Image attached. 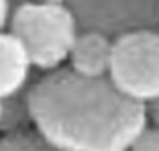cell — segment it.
<instances>
[{
    "mask_svg": "<svg viewBox=\"0 0 159 151\" xmlns=\"http://www.w3.org/2000/svg\"><path fill=\"white\" fill-rule=\"evenodd\" d=\"M31 125L55 151H129L149 127L147 106L126 98L106 78H82L70 67L29 84Z\"/></svg>",
    "mask_w": 159,
    "mask_h": 151,
    "instance_id": "obj_1",
    "label": "cell"
},
{
    "mask_svg": "<svg viewBox=\"0 0 159 151\" xmlns=\"http://www.w3.org/2000/svg\"><path fill=\"white\" fill-rule=\"evenodd\" d=\"M0 114H2V102H0Z\"/></svg>",
    "mask_w": 159,
    "mask_h": 151,
    "instance_id": "obj_14",
    "label": "cell"
},
{
    "mask_svg": "<svg viewBox=\"0 0 159 151\" xmlns=\"http://www.w3.org/2000/svg\"><path fill=\"white\" fill-rule=\"evenodd\" d=\"M0 151H55L35 131H20L0 137Z\"/></svg>",
    "mask_w": 159,
    "mask_h": 151,
    "instance_id": "obj_8",
    "label": "cell"
},
{
    "mask_svg": "<svg viewBox=\"0 0 159 151\" xmlns=\"http://www.w3.org/2000/svg\"><path fill=\"white\" fill-rule=\"evenodd\" d=\"M80 31L110 39L131 31H159V0H70Z\"/></svg>",
    "mask_w": 159,
    "mask_h": 151,
    "instance_id": "obj_4",
    "label": "cell"
},
{
    "mask_svg": "<svg viewBox=\"0 0 159 151\" xmlns=\"http://www.w3.org/2000/svg\"><path fill=\"white\" fill-rule=\"evenodd\" d=\"M14 2H19V4H23V2H29V0H14Z\"/></svg>",
    "mask_w": 159,
    "mask_h": 151,
    "instance_id": "obj_13",
    "label": "cell"
},
{
    "mask_svg": "<svg viewBox=\"0 0 159 151\" xmlns=\"http://www.w3.org/2000/svg\"><path fill=\"white\" fill-rule=\"evenodd\" d=\"M108 80L139 104L149 106L159 100V31H131L114 37Z\"/></svg>",
    "mask_w": 159,
    "mask_h": 151,
    "instance_id": "obj_3",
    "label": "cell"
},
{
    "mask_svg": "<svg viewBox=\"0 0 159 151\" xmlns=\"http://www.w3.org/2000/svg\"><path fill=\"white\" fill-rule=\"evenodd\" d=\"M8 31L23 43L31 66L39 71L59 70L67 62L80 29L66 4L23 2L10 12Z\"/></svg>",
    "mask_w": 159,
    "mask_h": 151,
    "instance_id": "obj_2",
    "label": "cell"
},
{
    "mask_svg": "<svg viewBox=\"0 0 159 151\" xmlns=\"http://www.w3.org/2000/svg\"><path fill=\"white\" fill-rule=\"evenodd\" d=\"M112 55V39L96 31H80L70 51V70L82 78H106Z\"/></svg>",
    "mask_w": 159,
    "mask_h": 151,
    "instance_id": "obj_5",
    "label": "cell"
},
{
    "mask_svg": "<svg viewBox=\"0 0 159 151\" xmlns=\"http://www.w3.org/2000/svg\"><path fill=\"white\" fill-rule=\"evenodd\" d=\"M29 127H31V112H29V86H27L14 96L2 100L0 131L4 135H12V133L29 131Z\"/></svg>",
    "mask_w": 159,
    "mask_h": 151,
    "instance_id": "obj_7",
    "label": "cell"
},
{
    "mask_svg": "<svg viewBox=\"0 0 159 151\" xmlns=\"http://www.w3.org/2000/svg\"><path fill=\"white\" fill-rule=\"evenodd\" d=\"M129 151H159V129L157 127H147L135 139Z\"/></svg>",
    "mask_w": 159,
    "mask_h": 151,
    "instance_id": "obj_9",
    "label": "cell"
},
{
    "mask_svg": "<svg viewBox=\"0 0 159 151\" xmlns=\"http://www.w3.org/2000/svg\"><path fill=\"white\" fill-rule=\"evenodd\" d=\"M147 117H149V121L153 123V127L159 129V100H155V102H151L149 106H147Z\"/></svg>",
    "mask_w": 159,
    "mask_h": 151,
    "instance_id": "obj_11",
    "label": "cell"
},
{
    "mask_svg": "<svg viewBox=\"0 0 159 151\" xmlns=\"http://www.w3.org/2000/svg\"><path fill=\"white\" fill-rule=\"evenodd\" d=\"M31 70L33 66L23 43L10 31H0V102L27 88Z\"/></svg>",
    "mask_w": 159,
    "mask_h": 151,
    "instance_id": "obj_6",
    "label": "cell"
},
{
    "mask_svg": "<svg viewBox=\"0 0 159 151\" xmlns=\"http://www.w3.org/2000/svg\"><path fill=\"white\" fill-rule=\"evenodd\" d=\"M10 19V0H0V31H4Z\"/></svg>",
    "mask_w": 159,
    "mask_h": 151,
    "instance_id": "obj_10",
    "label": "cell"
},
{
    "mask_svg": "<svg viewBox=\"0 0 159 151\" xmlns=\"http://www.w3.org/2000/svg\"><path fill=\"white\" fill-rule=\"evenodd\" d=\"M41 2H47V4H66L67 6L70 0H41Z\"/></svg>",
    "mask_w": 159,
    "mask_h": 151,
    "instance_id": "obj_12",
    "label": "cell"
}]
</instances>
